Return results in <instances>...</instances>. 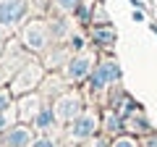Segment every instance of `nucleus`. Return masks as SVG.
I'll return each mask as SVG.
<instances>
[{
	"instance_id": "f257e3e1",
	"label": "nucleus",
	"mask_w": 157,
	"mask_h": 147,
	"mask_svg": "<svg viewBox=\"0 0 157 147\" xmlns=\"http://www.w3.org/2000/svg\"><path fill=\"white\" fill-rule=\"evenodd\" d=\"M24 13V0H0V26H13Z\"/></svg>"
},
{
	"instance_id": "f03ea898",
	"label": "nucleus",
	"mask_w": 157,
	"mask_h": 147,
	"mask_svg": "<svg viewBox=\"0 0 157 147\" xmlns=\"http://www.w3.org/2000/svg\"><path fill=\"white\" fill-rule=\"evenodd\" d=\"M24 42H26L32 50H42L47 42V32H45V24L32 21L26 29H24Z\"/></svg>"
},
{
	"instance_id": "7ed1b4c3",
	"label": "nucleus",
	"mask_w": 157,
	"mask_h": 147,
	"mask_svg": "<svg viewBox=\"0 0 157 147\" xmlns=\"http://www.w3.org/2000/svg\"><path fill=\"white\" fill-rule=\"evenodd\" d=\"M94 129H97V118L92 113L78 116V118L73 121V126H71V137L73 139H86V137L94 134Z\"/></svg>"
},
{
	"instance_id": "20e7f679",
	"label": "nucleus",
	"mask_w": 157,
	"mask_h": 147,
	"mask_svg": "<svg viewBox=\"0 0 157 147\" xmlns=\"http://www.w3.org/2000/svg\"><path fill=\"white\" fill-rule=\"evenodd\" d=\"M118 76H121V71H118L115 63H102L100 68H94V76H92V89H102L107 81L118 79Z\"/></svg>"
},
{
	"instance_id": "39448f33",
	"label": "nucleus",
	"mask_w": 157,
	"mask_h": 147,
	"mask_svg": "<svg viewBox=\"0 0 157 147\" xmlns=\"http://www.w3.org/2000/svg\"><path fill=\"white\" fill-rule=\"evenodd\" d=\"M78 97L76 95H66V97H60L58 100V105H55V113L60 116V118H66V121H71V118H76L78 116Z\"/></svg>"
},
{
	"instance_id": "423d86ee",
	"label": "nucleus",
	"mask_w": 157,
	"mask_h": 147,
	"mask_svg": "<svg viewBox=\"0 0 157 147\" xmlns=\"http://www.w3.org/2000/svg\"><path fill=\"white\" fill-rule=\"evenodd\" d=\"M92 68V58L89 55H78L76 61H71V66H68V79L78 81V79H84L86 74H89Z\"/></svg>"
},
{
	"instance_id": "0eeeda50",
	"label": "nucleus",
	"mask_w": 157,
	"mask_h": 147,
	"mask_svg": "<svg viewBox=\"0 0 157 147\" xmlns=\"http://www.w3.org/2000/svg\"><path fill=\"white\" fill-rule=\"evenodd\" d=\"M29 137H32V134H29V129L18 126V129H11V131H8L6 142H8V147H26Z\"/></svg>"
},
{
	"instance_id": "6e6552de",
	"label": "nucleus",
	"mask_w": 157,
	"mask_h": 147,
	"mask_svg": "<svg viewBox=\"0 0 157 147\" xmlns=\"http://www.w3.org/2000/svg\"><path fill=\"white\" fill-rule=\"evenodd\" d=\"M37 79H39V68H37V66H26V71L21 74V79H16L13 89H26V87L34 84Z\"/></svg>"
},
{
	"instance_id": "1a4fd4ad",
	"label": "nucleus",
	"mask_w": 157,
	"mask_h": 147,
	"mask_svg": "<svg viewBox=\"0 0 157 147\" xmlns=\"http://www.w3.org/2000/svg\"><path fill=\"white\" fill-rule=\"evenodd\" d=\"M34 121H37L39 129H47V126H52V121H55V113H52V110H39Z\"/></svg>"
},
{
	"instance_id": "9d476101",
	"label": "nucleus",
	"mask_w": 157,
	"mask_h": 147,
	"mask_svg": "<svg viewBox=\"0 0 157 147\" xmlns=\"http://www.w3.org/2000/svg\"><path fill=\"white\" fill-rule=\"evenodd\" d=\"M94 40H97V42H105V45H107V42L115 40V34H113L110 29H97V32H94Z\"/></svg>"
},
{
	"instance_id": "9b49d317",
	"label": "nucleus",
	"mask_w": 157,
	"mask_h": 147,
	"mask_svg": "<svg viewBox=\"0 0 157 147\" xmlns=\"http://www.w3.org/2000/svg\"><path fill=\"white\" fill-rule=\"evenodd\" d=\"M29 113L37 116V100H34V97L32 100H24V116H29Z\"/></svg>"
},
{
	"instance_id": "f8f14e48",
	"label": "nucleus",
	"mask_w": 157,
	"mask_h": 147,
	"mask_svg": "<svg viewBox=\"0 0 157 147\" xmlns=\"http://www.w3.org/2000/svg\"><path fill=\"white\" fill-rule=\"evenodd\" d=\"M8 100H11V95H8L6 89H0V113L6 110V105H8Z\"/></svg>"
},
{
	"instance_id": "ddd939ff",
	"label": "nucleus",
	"mask_w": 157,
	"mask_h": 147,
	"mask_svg": "<svg viewBox=\"0 0 157 147\" xmlns=\"http://www.w3.org/2000/svg\"><path fill=\"white\" fill-rule=\"evenodd\" d=\"M78 0H58V6L63 8V11H71V8H76Z\"/></svg>"
},
{
	"instance_id": "4468645a",
	"label": "nucleus",
	"mask_w": 157,
	"mask_h": 147,
	"mask_svg": "<svg viewBox=\"0 0 157 147\" xmlns=\"http://www.w3.org/2000/svg\"><path fill=\"white\" fill-rule=\"evenodd\" d=\"M113 147H136V142H131V139H118V142H113Z\"/></svg>"
},
{
	"instance_id": "2eb2a0df",
	"label": "nucleus",
	"mask_w": 157,
	"mask_h": 147,
	"mask_svg": "<svg viewBox=\"0 0 157 147\" xmlns=\"http://www.w3.org/2000/svg\"><path fill=\"white\" fill-rule=\"evenodd\" d=\"M32 147H55V145H52L50 139H39V142H34Z\"/></svg>"
},
{
	"instance_id": "dca6fc26",
	"label": "nucleus",
	"mask_w": 157,
	"mask_h": 147,
	"mask_svg": "<svg viewBox=\"0 0 157 147\" xmlns=\"http://www.w3.org/2000/svg\"><path fill=\"white\" fill-rule=\"evenodd\" d=\"M131 16H134V21H141V18H144V13H141V11H134Z\"/></svg>"
},
{
	"instance_id": "f3484780",
	"label": "nucleus",
	"mask_w": 157,
	"mask_h": 147,
	"mask_svg": "<svg viewBox=\"0 0 157 147\" xmlns=\"http://www.w3.org/2000/svg\"><path fill=\"white\" fill-rule=\"evenodd\" d=\"M3 124H6V121H3V118H0V129H3Z\"/></svg>"
}]
</instances>
